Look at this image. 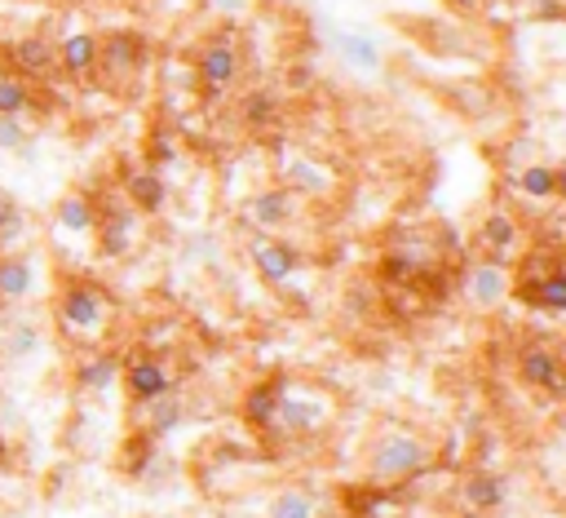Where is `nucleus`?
Masks as SVG:
<instances>
[{
    "instance_id": "nucleus-1",
    "label": "nucleus",
    "mask_w": 566,
    "mask_h": 518,
    "mask_svg": "<svg viewBox=\"0 0 566 518\" xmlns=\"http://www.w3.org/2000/svg\"><path fill=\"white\" fill-rule=\"evenodd\" d=\"M111 315H116V306H111L106 288L93 284V279H67L58 288V301H54V324L58 333L80 346V350H93L106 333H111Z\"/></svg>"
},
{
    "instance_id": "nucleus-2",
    "label": "nucleus",
    "mask_w": 566,
    "mask_h": 518,
    "mask_svg": "<svg viewBox=\"0 0 566 518\" xmlns=\"http://www.w3.org/2000/svg\"><path fill=\"white\" fill-rule=\"evenodd\" d=\"M429 465V444L412 430H385L372 452H368V470L377 483H398V479H412Z\"/></svg>"
},
{
    "instance_id": "nucleus-3",
    "label": "nucleus",
    "mask_w": 566,
    "mask_h": 518,
    "mask_svg": "<svg viewBox=\"0 0 566 518\" xmlns=\"http://www.w3.org/2000/svg\"><path fill=\"white\" fill-rule=\"evenodd\" d=\"M138 231H142V214L134 209L129 199H125V204H120V199L97 204V227H93V235H97V253H102V257H111V262L129 257L134 244H138Z\"/></svg>"
},
{
    "instance_id": "nucleus-4",
    "label": "nucleus",
    "mask_w": 566,
    "mask_h": 518,
    "mask_svg": "<svg viewBox=\"0 0 566 518\" xmlns=\"http://www.w3.org/2000/svg\"><path fill=\"white\" fill-rule=\"evenodd\" d=\"M147 62V45L138 32H111L102 36L97 45V76L111 84V89H120L129 76H138Z\"/></svg>"
},
{
    "instance_id": "nucleus-5",
    "label": "nucleus",
    "mask_w": 566,
    "mask_h": 518,
    "mask_svg": "<svg viewBox=\"0 0 566 518\" xmlns=\"http://www.w3.org/2000/svg\"><path fill=\"white\" fill-rule=\"evenodd\" d=\"M235 76H240V49H235L231 32H217V36L199 49L195 80L204 84V93H208V97H217V93H226V89L235 84Z\"/></svg>"
},
{
    "instance_id": "nucleus-6",
    "label": "nucleus",
    "mask_w": 566,
    "mask_h": 518,
    "mask_svg": "<svg viewBox=\"0 0 566 518\" xmlns=\"http://www.w3.org/2000/svg\"><path fill=\"white\" fill-rule=\"evenodd\" d=\"M327 422H332V403H327V399H314V394L288 390V381L279 385L275 426H284V430H292V435H319Z\"/></svg>"
},
{
    "instance_id": "nucleus-7",
    "label": "nucleus",
    "mask_w": 566,
    "mask_h": 518,
    "mask_svg": "<svg viewBox=\"0 0 566 518\" xmlns=\"http://www.w3.org/2000/svg\"><path fill=\"white\" fill-rule=\"evenodd\" d=\"M125 390H129L134 407H147V403L164 399V394L177 390V385H173V372H169L164 359H155V355H134V359L125 364Z\"/></svg>"
},
{
    "instance_id": "nucleus-8",
    "label": "nucleus",
    "mask_w": 566,
    "mask_h": 518,
    "mask_svg": "<svg viewBox=\"0 0 566 518\" xmlns=\"http://www.w3.org/2000/svg\"><path fill=\"white\" fill-rule=\"evenodd\" d=\"M36 297V253H0V306H23Z\"/></svg>"
},
{
    "instance_id": "nucleus-9",
    "label": "nucleus",
    "mask_w": 566,
    "mask_h": 518,
    "mask_svg": "<svg viewBox=\"0 0 566 518\" xmlns=\"http://www.w3.org/2000/svg\"><path fill=\"white\" fill-rule=\"evenodd\" d=\"M97 45H102V36L97 32H89V27H76V32H67L62 41H58V67L71 76V80H97Z\"/></svg>"
},
{
    "instance_id": "nucleus-10",
    "label": "nucleus",
    "mask_w": 566,
    "mask_h": 518,
    "mask_svg": "<svg viewBox=\"0 0 566 518\" xmlns=\"http://www.w3.org/2000/svg\"><path fill=\"white\" fill-rule=\"evenodd\" d=\"M10 62H14V76H23V80H49L54 62H58V49L45 36H19L14 49H10Z\"/></svg>"
},
{
    "instance_id": "nucleus-11",
    "label": "nucleus",
    "mask_w": 566,
    "mask_h": 518,
    "mask_svg": "<svg viewBox=\"0 0 566 518\" xmlns=\"http://www.w3.org/2000/svg\"><path fill=\"white\" fill-rule=\"evenodd\" d=\"M54 227H58L62 235H76V240L93 235V227H97V199L84 195V191H67V195L54 204Z\"/></svg>"
},
{
    "instance_id": "nucleus-12",
    "label": "nucleus",
    "mask_w": 566,
    "mask_h": 518,
    "mask_svg": "<svg viewBox=\"0 0 566 518\" xmlns=\"http://www.w3.org/2000/svg\"><path fill=\"white\" fill-rule=\"evenodd\" d=\"M518 368L531 385L548 390V394H566V377H562V359L548 350V346H522L518 355Z\"/></svg>"
},
{
    "instance_id": "nucleus-13",
    "label": "nucleus",
    "mask_w": 566,
    "mask_h": 518,
    "mask_svg": "<svg viewBox=\"0 0 566 518\" xmlns=\"http://www.w3.org/2000/svg\"><path fill=\"white\" fill-rule=\"evenodd\" d=\"M244 218L262 231H279L284 222H292V186H275V191H257L249 199Z\"/></svg>"
},
{
    "instance_id": "nucleus-14",
    "label": "nucleus",
    "mask_w": 566,
    "mask_h": 518,
    "mask_svg": "<svg viewBox=\"0 0 566 518\" xmlns=\"http://www.w3.org/2000/svg\"><path fill=\"white\" fill-rule=\"evenodd\" d=\"M125 195H129V204H134L138 214H160L164 204H169V182L160 177L155 164H147V169H134L125 177Z\"/></svg>"
},
{
    "instance_id": "nucleus-15",
    "label": "nucleus",
    "mask_w": 566,
    "mask_h": 518,
    "mask_svg": "<svg viewBox=\"0 0 566 518\" xmlns=\"http://www.w3.org/2000/svg\"><path fill=\"white\" fill-rule=\"evenodd\" d=\"M116 377H120V359L97 350V346L84 350L80 364H76V390H84V394H106L111 385H116Z\"/></svg>"
},
{
    "instance_id": "nucleus-16",
    "label": "nucleus",
    "mask_w": 566,
    "mask_h": 518,
    "mask_svg": "<svg viewBox=\"0 0 566 518\" xmlns=\"http://www.w3.org/2000/svg\"><path fill=\"white\" fill-rule=\"evenodd\" d=\"M253 266L266 284H284L297 270V249L284 240H253Z\"/></svg>"
},
{
    "instance_id": "nucleus-17",
    "label": "nucleus",
    "mask_w": 566,
    "mask_h": 518,
    "mask_svg": "<svg viewBox=\"0 0 566 518\" xmlns=\"http://www.w3.org/2000/svg\"><path fill=\"white\" fill-rule=\"evenodd\" d=\"M527 306H540V310H557V315H566V270H548V275H540V279H522L518 288H513Z\"/></svg>"
},
{
    "instance_id": "nucleus-18",
    "label": "nucleus",
    "mask_w": 566,
    "mask_h": 518,
    "mask_svg": "<svg viewBox=\"0 0 566 518\" xmlns=\"http://www.w3.org/2000/svg\"><path fill=\"white\" fill-rule=\"evenodd\" d=\"M470 297L483 306V310H496L505 297H509V270L496 266V262H478L470 270Z\"/></svg>"
},
{
    "instance_id": "nucleus-19",
    "label": "nucleus",
    "mask_w": 566,
    "mask_h": 518,
    "mask_svg": "<svg viewBox=\"0 0 566 518\" xmlns=\"http://www.w3.org/2000/svg\"><path fill=\"white\" fill-rule=\"evenodd\" d=\"M27 209L10 195V191H0V253H14V249H23V240H27Z\"/></svg>"
},
{
    "instance_id": "nucleus-20",
    "label": "nucleus",
    "mask_w": 566,
    "mask_h": 518,
    "mask_svg": "<svg viewBox=\"0 0 566 518\" xmlns=\"http://www.w3.org/2000/svg\"><path fill=\"white\" fill-rule=\"evenodd\" d=\"M279 385L284 381H262L244 394V422L253 430H270L275 426V403H279Z\"/></svg>"
},
{
    "instance_id": "nucleus-21",
    "label": "nucleus",
    "mask_w": 566,
    "mask_h": 518,
    "mask_svg": "<svg viewBox=\"0 0 566 518\" xmlns=\"http://www.w3.org/2000/svg\"><path fill=\"white\" fill-rule=\"evenodd\" d=\"M342 58L355 67V71H381V45L372 36H359V32H336L332 36Z\"/></svg>"
},
{
    "instance_id": "nucleus-22",
    "label": "nucleus",
    "mask_w": 566,
    "mask_h": 518,
    "mask_svg": "<svg viewBox=\"0 0 566 518\" xmlns=\"http://www.w3.org/2000/svg\"><path fill=\"white\" fill-rule=\"evenodd\" d=\"M32 107H36L32 80H23V76H14V71L0 76V116H27Z\"/></svg>"
},
{
    "instance_id": "nucleus-23",
    "label": "nucleus",
    "mask_w": 566,
    "mask_h": 518,
    "mask_svg": "<svg viewBox=\"0 0 566 518\" xmlns=\"http://www.w3.org/2000/svg\"><path fill=\"white\" fill-rule=\"evenodd\" d=\"M461 496L474 509H496V505H505V479H496V474H470L465 487H461Z\"/></svg>"
},
{
    "instance_id": "nucleus-24",
    "label": "nucleus",
    "mask_w": 566,
    "mask_h": 518,
    "mask_svg": "<svg viewBox=\"0 0 566 518\" xmlns=\"http://www.w3.org/2000/svg\"><path fill=\"white\" fill-rule=\"evenodd\" d=\"M147 435L151 439H160V435H169L177 422H182V399H177V390H169L164 399H155V403H147Z\"/></svg>"
},
{
    "instance_id": "nucleus-25",
    "label": "nucleus",
    "mask_w": 566,
    "mask_h": 518,
    "mask_svg": "<svg viewBox=\"0 0 566 518\" xmlns=\"http://www.w3.org/2000/svg\"><path fill=\"white\" fill-rule=\"evenodd\" d=\"M288 186H297V191H305V195H319V191L332 186V173H327L323 164H314V160H292V164H288Z\"/></svg>"
},
{
    "instance_id": "nucleus-26",
    "label": "nucleus",
    "mask_w": 566,
    "mask_h": 518,
    "mask_svg": "<svg viewBox=\"0 0 566 518\" xmlns=\"http://www.w3.org/2000/svg\"><path fill=\"white\" fill-rule=\"evenodd\" d=\"M483 240H487V249H513V244H518V227H513V218H509L505 209L487 214V222H483Z\"/></svg>"
},
{
    "instance_id": "nucleus-27",
    "label": "nucleus",
    "mask_w": 566,
    "mask_h": 518,
    "mask_svg": "<svg viewBox=\"0 0 566 518\" xmlns=\"http://www.w3.org/2000/svg\"><path fill=\"white\" fill-rule=\"evenodd\" d=\"M553 173L557 169H548V164H531V169H522V191L531 195V199H553L557 195V186H553Z\"/></svg>"
},
{
    "instance_id": "nucleus-28",
    "label": "nucleus",
    "mask_w": 566,
    "mask_h": 518,
    "mask_svg": "<svg viewBox=\"0 0 566 518\" xmlns=\"http://www.w3.org/2000/svg\"><path fill=\"white\" fill-rule=\"evenodd\" d=\"M270 518H314V500L305 492H279L270 500Z\"/></svg>"
},
{
    "instance_id": "nucleus-29",
    "label": "nucleus",
    "mask_w": 566,
    "mask_h": 518,
    "mask_svg": "<svg viewBox=\"0 0 566 518\" xmlns=\"http://www.w3.org/2000/svg\"><path fill=\"white\" fill-rule=\"evenodd\" d=\"M275 116H279V102H275V93L257 89V93H249V97H244V120H249V125H270Z\"/></svg>"
},
{
    "instance_id": "nucleus-30",
    "label": "nucleus",
    "mask_w": 566,
    "mask_h": 518,
    "mask_svg": "<svg viewBox=\"0 0 566 518\" xmlns=\"http://www.w3.org/2000/svg\"><path fill=\"white\" fill-rule=\"evenodd\" d=\"M36 346H41V329H36V320H19V324H10V355H14V359L36 355Z\"/></svg>"
},
{
    "instance_id": "nucleus-31",
    "label": "nucleus",
    "mask_w": 566,
    "mask_h": 518,
    "mask_svg": "<svg viewBox=\"0 0 566 518\" xmlns=\"http://www.w3.org/2000/svg\"><path fill=\"white\" fill-rule=\"evenodd\" d=\"M27 125H23V116H0V151H19V147H27Z\"/></svg>"
},
{
    "instance_id": "nucleus-32",
    "label": "nucleus",
    "mask_w": 566,
    "mask_h": 518,
    "mask_svg": "<svg viewBox=\"0 0 566 518\" xmlns=\"http://www.w3.org/2000/svg\"><path fill=\"white\" fill-rule=\"evenodd\" d=\"M346 509L359 514V518H377L385 509V496H377V492H350L346 496Z\"/></svg>"
},
{
    "instance_id": "nucleus-33",
    "label": "nucleus",
    "mask_w": 566,
    "mask_h": 518,
    "mask_svg": "<svg viewBox=\"0 0 566 518\" xmlns=\"http://www.w3.org/2000/svg\"><path fill=\"white\" fill-rule=\"evenodd\" d=\"M169 160H177V147H173L169 134H155V138H151V164L160 169V164H169Z\"/></svg>"
},
{
    "instance_id": "nucleus-34",
    "label": "nucleus",
    "mask_w": 566,
    "mask_h": 518,
    "mask_svg": "<svg viewBox=\"0 0 566 518\" xmlns=\"http://www.w3.org/2000/svg\"><path fill=\"white\" fill-rule=\"evenodd\" d=\"M212 5H217V10H226V14H235V10H244V5H249V0H212Z\"/></svg>"
},
{
    "instance_id": "nucleus-35",
    "label": "nucleus",
    "mask_w": 566,
    "mask_h": 518,
    "mask_svg": "<svg viewBox=\"0 0 566 518\" xmlns=\"http://www.w3.org/2000/svg\"><path fill=\"white\" fill-rule=\"evenodd\" d=\"M553 186H557V195L566 199V169H557V173H553Z\"/></svg>"
}]
</instances>
